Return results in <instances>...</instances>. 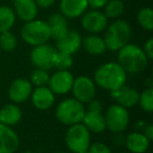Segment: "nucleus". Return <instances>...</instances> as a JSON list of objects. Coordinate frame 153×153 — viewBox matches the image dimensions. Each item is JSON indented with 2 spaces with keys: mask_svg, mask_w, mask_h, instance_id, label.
I'll return each mask as SVG.
<instances>
[{
  "mask_svg": "<svg viewBox=\"0 0 153 153\" xmlns=\"http://www.w3.org/2000/svg\"><path fill=\"white\" fill-rule=\"evenodd\" d=\"M127 81V72L117 62H107L97 68L94 82L97 86L108 91L122 87Z\"/></svg>",
  "mask_w": 153,
  "mask_h": 153,
  "instance_id": "obj_1",
  "label": "nucleus"
},
{
  "mask_svg": "<svg viewBox=\"0 0 153 153\" xmlns=\"http://www.w3.org/2000/svg\"><path fill=\"white\" fill-rule=\"evenodd\" d=\"M117 51V63L127 74H140L148 65V58L142 47L137 45L128 43Z\"/></svg>",
  "mask_w": 153,
  "mask_h": 153,
  "instance_id": "obj_2",
  "label": "nucleus"
},
{
  "mask_svg": "<svg viewBox=\"0 0 153 153\" xmlns=\"http://www.w3.org/2000/svg\"><path fill=\"white\" fill-rule=\"evenodd\" d=\"M132 30L126 20H115L107 25L104 35V42L106 48L111 51H117L129 43Z\"/></svg>",
  "mask_w": 153,
  "mask_h": 153,
  "instance_id": "obj_3",
  "label": "nucleus"
},
{
  "mask_svg": "<svg viewBox=\"0 0 153 153\" xmlns=\"http://www.w3.org/2000/svg\"><path fill=\"white\" fill-rule=\"evenodd\" d=\"M85 111L84 104L74 98H67L58 104L56 108V117L63 125L71 126L82 123Z\"/></svg>",
  "mask_w": 153,
  "mask_h": 153,
  "instance_id": "obj_4",
  "label": "nucleus"
},
{
  "mask_svg": "<svg viewBox=\"0 0 153 153\" xmlns=\"http://www.w3.org/2000/svg\"><path fill=\"white\" fill-rule=\"evenodd\" d=\"M20 35L22 40L28 45L37 46L44 44L51 39V28L46 21L33 19L23 24Z\"/></svg>",
  "mask_w": 153,
  "mask_h": 153,
  "instance_id": "obj_5",
  "label": "nucleus"
},
{
  "mask_svg": "<svg viewBox=\"0 0 153 153\" xmlns=\"http://www.w3.org/2000/svg\"><path fill=\"white\" fill-rule=\"evenodd\" d=\"M65 133V144L68 150L72 153L85 151L91 144L90 131L82 123L68 126Z\"/></svg>",
  "mask_w": 153,
  "mask_h": 153,
  "instance_id": "obj_6",
  "label": "nucleus"
},
{
  "mask_svg": "<svg viewBox=\"0 0 153 153\" xmlns=\"http://www.w3.org/2000/svg\"><path fill=\"white\" fill-rule=\"evenodd\" d=\"M106 129L113 133H120L127 129L129 125L130 115L127 108L119 104H112L104 113Z\"/></svg>",
  "mask_w": 153,
  "mask_h": 153,
  "instance_id": "obj_7",
  "label": "nucleus"
},
{
  "mask_svg": "<svg viewBox=\"0 0 153 153\" xmlns=\"http://www.w3.org/2000/svg\"><path fill=\"white\" fill-rule=\"evenodd\" d=\"M88 104V108L82 120V124L94 133H102L106 130L104 114L102 113V103L99 100H91Z\"/></svg>",
  "mask_w": 153,
  "mask_h": 153,
  "instance_id": "obj_8",
  "label": "nucleus"
},
{
  "mask_svg": "<svg viewBox=\"0 0 153 153\" xmlns=\"http://www.w3.org/2000/svg\"><path fill=\"white\" fill-rule=\"evenodd\" d=\"M70 91L72 92V96L76 100L82 104H87L96 97L97 85L89 76H80L74 78Z\"/></svg>",
  "mask_w": 153,
  "mask_h": 153,
  "instance_id": "obj_9",
  "label": "nucleus"
},
{
  "mask_svg": "<svg viewBox=\"0 0 153 153\" xmlns=\"http://www.w3.org/2000/svg\"><path fill=\"white\" fill-rule=\"evenodd\" d=\"M74 76L69 70H57L49 76L47 87L55 94V96H64L71 90Z\"/></svg>",
  "mask_w": 153,
  "mask_h": 153,
  "instance_id": "obj_10",
  "label": "nucleus"
},
{
  "mask_svg": "<svg viewBox=\"0 0 153 153\" xmlns=\"http://www.w3.org/2000/svg\"><path fill=\"white\" fill-rule=\"evenodd\" d=\"M57 49L51 45L44 44L34 46L30 53V61L35 68H41L44 70H49L53 68V60Z\"/></svg>",
  "mask_w": 153,
  "mask_h": 153,
  "instance_id": "obj_11",
  "label": "nucleus"
},
{
  "mask_svg": "<svg viewBox=\"0 0 153 153\" xmlns=\"http://www.w3.org/2000/svg\"><path fill=\"white\" fill-rule=\"evenodd\" d=\"M81 25L89 34H99L106 30L108 19L104 13L99 10L86 11L81 16Z\"/></svg>",
  "mask_w": 153,
  "mask_h": 153,
  "instance_id": "obj_12",
  "label": "nucleus"
},
{
  "mask_svg": "<svg viewBox=\"0 0 153 153\" xmlns=\"http://www.w3.org/2000/svg\"><path fill=\"white\" fill-rule=\"evenodd\" d=\"M33 91V85L28 80L24 78H18L14 80L9 87V98L15 104H21L30 98Z\"/></svg>",
  "mask_w": 153,
  "mask_h": 153,
  "instance_id": "obj_13",
  "label": "nucleus"
},
{
  "mask_svg": "<svg viewBox=\"0 0 153 153\" xmlns=\"http://www.w3.org/2000/svg\"><path fill=\"white\" fill-rule=\"evenodd\" d=\"M110 96L117 102V104L128 109L137 105L140 92L136 89L124 85L122 87L117 88V89L110 91Z\"/></svg>",
  "mask_w": 153,
  "mask_h": 153,
  "instance_id": "obj_14",
  "label": "nucleus"
},
{
  "mask_svg": "<svg viewBox=\"0 0 153 153\" xmlns=\"http://www.w3.org/2000/svg\"><path fill=\"white\" fill-rule=\"evenodd\" d=\"M19 145V136L12 127L0 124V153H15Z\"/></svg>",
  "mask_w": 153,
  "mask_h": 153,
  "instance_id": "obj_15",
  "label": "nucleus"
},
{
  "mask_svg": "<svg viewBox=\"0 0 153 153\" xmlns=\"http://www.w3.org/2000/svg\"><path fill=\"white\" fill-rule=\"evenodd\" d=\"M32 103L39 110H47L53 105L56 96L47 86L36 87L30 94Z\"/></svg>",
  "mask_w": 153,
  "mask_h": 153,
  "instance_id": "obj_16",
  "label": "nucleus"
},
{
  "mask_svg": "<svg viewBox=\"0 0 153 153\" xmlns=\"http://www.w3.org/2000/svg\"><path fill=\"white\" fill-rule=\"evenodd\" d=\"M57 51L74 55L82 47V37L76 30H68V33L60 40L56 41Z\"/></svg>",
  "mask_w": 153,
  "mask_h": 153,
  "instance_id": "obj_17",
  "label": "nucleus"
},
{
  "mask_svg": "<svg viewBox=\"0 0 153 153\" xmlns=\"http://www.w3.org/2000/svg\"><path fill=\"white\" fill-rule=\"evenodd\" d=\"M88 9L87 0H61L60 11L66 18L74 19L81 17Z\"/></svg>",
  "mask_w": 153,
  "mask_h": 153,
  "instance_id": "obj_18",
  "label": "nucleus"
},
{
  "mask_svg": "<svg viewBox=\"0 0 153 153\" xmlns=\"http://www.w3.org/2000/svg\"><path fill=\"white\" fill-rule=\"evenodd\" d=\"M15 14L20 20L26 22L36 19L38 15V9L35 0H13Z\"/></svg>",
  "mask_w": 153,
  "mask_h": 153,
  "instance_id": "obj_19",
  "label": "nucleus"
},
{
  "mask_svg": "<svg viewBox=\"0 0 153 153\" xmlns=\"http://www.w3.org/2000/svg\"><path fill=\"white\" fill-rule=\"evenodd\" d=\"M47 23L51 28V38H53L55 41L62 39L69 30L66 17H64L61 13L51 14Z\"/></svg>",
  "mask_w": 153,
  "mask_h": 153,
  "instance_id": "obj_20",
  "label": "nucleus"
},
{
  "mask_svg": "<svg viewBox=\"0 0 153 153\" xmlns=\"http://www.w3.org/2000/svg\"><path fill=\"white\" fill-rule=\"evenodd\" d=\"M150 142L143 132H131L125 140L127 149L132 153H145L150 147Z\"/></svg>",
  "mask_w": 153,
  "mask_h": 153,
  "instance_id": "obj_21",
  "label": "nucleus"
},
{
  "mask_svg": "<svg viewBox=\"0 0 153 153\" xmlns=\"http://www.w3.org/2000/svg\"><path fill=\"white\" fill-rule=\"evenodd\" d=\"M22 110L17 104H7L0 108V124L5 126H15L21 121Z\"/></svg>",
  "mask_w": 153,
  "mask_h": 153,
  "instance_id": "obj_22",
  "label": "nucleus"
},
{
  "mask_svg": "<svg viewBox=\"0 0 153 153\" xmlns=\"http://www.w3.org/2000/svg\"><path fill=\"white\" fill-rule=\"evenodd\" d=\"M82 47L91 56H101L107 51L104 39L97 34H89L82 38Z\"/></svg>",
  "mask_w": 153,
  "mask_h": 153,
  "instance_id": "obj_23",
  "label": "nucleus"
},
{
  "mask_svg": "<svg viewBox=\"0 0 153 153\" xmlns=\"http://www.w3.org/2000/svg\"><path fill=\"white\" fill-rule=\"evenodd\" d=\"M16 21V14L7 5H0V33L11 30Z\"/></svg>",
  "mask_w": 153,
  "mask_h": 153,
  "instance_id": "obj_24",
  "label": "nucleus"
},
{
  "mask_svg": "<svg viewBox=\"0 0 153 153\" xmlns=\"http://www.w3.org/2000/svg\"><path fill=\"white\" fill-rule=\"evenodd\" d=\"M125 5L122 0H108L104 7V15L107 19H117L124 13Z\"/></svg>",
  "mask_w": 153,
  "mask_h": 153,
  "instance_id": "obj_25",
  "label": "nucleus"
},
{
  "mask_svg": "<svg viewBox=\"0 0 153 153\" xmlns=\"http://www.w3.org/2000/svg\"><path fill=\"white\" fill-rule=\"evenodd\" d=\"M74 64L72 56L63 51H57L53 56V67L57 68L58 70H69Z\"/></svg>",
  "mask_w": 153,
  "mask_h": 153,
  "instance_id": "obj_26",
  "label": "nucleus"
},
{
  "mask_svg": "<svg viewBox=\"0 0 153 153\" xmlns=\"http://www.w3.org/2000/svg\"><path fill=\"white\" fill-rule=\"evenodd\" d=\"M137 21L144 30L151 32L153 30V11L150 7H143L137 14Z\"/></svg>",
  "mask_w": 153,
  "mask_h": 153,
  "instance_id": "obj_27",
  "label": "nucleus"
},
{
  "mask_svg": "<svg viewBox=\"0 0 153 153\" xmlns=\"http://www.w3.org/2000/svg\"><path fill=\"white\" fill-rule=\"evenodd\" d=\"M30 84L36 87H42L47 86L49 81V74L47 70L41 69V68H35L30 74Z\"/></svg>",
  "mask_w": 153,
  "mask_h": 153,
  "instance_id": "obj_28",
  "label": "nucleus"
},
{
  "mask_svg": "<svg viewBox=\"0 0 153 153\" xmlns=\"http://www.w3.org/2000/svg\"><path fill=\"white\" fill-rule=\"evenodd\" d=\"M17 46V38L11 30L0 33V47L5 51H12Z\"/></svg>",
  "mask_w": 153,
  "mask_h": 153,
  "instance_id": "obj_29",
  "label": "nucleus"
},
{
  "mask_svg": "<svg viewBox=\"0 0 153 153\" xmlns=\"http://www.w3.org/2000/svg\"><path fill=\"white\" fill-rule=\"evenodd\" d=\"M138 105L140 108L146 112H152L153 111V88L148 87L145 89L142 94H140L138 98Z\"/></svg>",
  "mask_w": 153,
  "mask_h": 153,
  "instance_id": "obj_30",
  "label": "nucleus"
},
{
  "mask_svg": "<svg viewBox=\"0 0 153 153\" xmlns=\"http://www.w3.org/2000/svg\"><path fill=\"white\" fill-rule=\"evenodd\" d=\"M88 153H112L108 145L101 142H96L89 145L87 149Z\"/></svg>",
  "mask_w": 153,
  "mask_h": 153,
  "instance_id": "obj_31",
  "label": "nucleus"
},
{
  "mask_svg": "<svg viewBox=\"0 0 153 153\" xmlns=\"http://www.w3.org/2000/svg\"><path fill=\"white\" fill-rule=\"evenodd\" d=\"M143 51H144L145 55L147 56L149 61L153 59V39L152 38H149L148 40L144 43Z\"/></svg>",
  "mask_w": 153,
  "mask_h": 153,
  "instance_id": "obj_32",
  "label": "nucleus"
},
{
  "mask_svg": "<svg viewBox=\"0 0 153 153\" xmlns=\"http://www.w3.org/2000/svg\"><path fill=\"white\" fill-rule=\"evenodd\" d=\"M108 2V0H87L88 7L91 10H100L105 7V4Z\"/></svg>",
  "mask_w": 153,
  "mask_h": 153,
  "instance_id": "obj_33",
  "label": "nucleus"
},
{
  "mask_svg": "<svg viewBox=\"0 0 153 153\" xmlns=\"http://www.w3.org/2000/svg\"><path fill=\"white\" fill-rule=\"evenodd\" d=\"M36 1V4L38 7L41 9H48L51 5L55 3L56 0H35Z\"/></svg>",
  "mask_w": 153,
  "mask_h": 153,
  "instance_id": "obj_34",
  "label": "nucleus"
},
{
  "mask_svg": "<svg viewBox=\"0 0 153 153\" xmlns=\"http://www.w3.org/2000/svg\"><path fill=\"white\" fill-rule=\"evenodd\" d=\"M143 133L146 135V137L148 138L149 140H153V126L151 124H148V125H145L144 127V132Z\"/></svg>",
  "mask_w": 153,
  "mask_h": 153,
  "instance_id": "obj_35",
  "label": "nucleus"
},
{
  "mask_svg": "<svg viewBox=\"0 0 153 153\" xmlns=\"http://www.w3.org/2000/svg\"><path fill=\"white\" fill-rule=\"evenodd\" d=\"M79 153H88V151H87V150H85V151H81V152H79Z\"/></svg>",
  "mask_w": 153,
  "mask_h": 153,
  "instance_id": "obj_36",
  "label": "nucleus"
},
{
  "mask_svg": "<svg viewBox=\"0 0 153 153\" xmlns=\"http://www.w3.org/2000/svg\"><path fill=\"white\" fill-rule=\"evenodd\" d=\"M23 153H33V152H30V151H25V152H23Z\"/></svg>",
  "mask_w": 153,
  "mask_h": 153,
  "instance_id": "obj_37",
  "label": "nucleus"
},
{
  "mask_svg": "<svg viewBox=\"0 0 153 153\" xmlns=\"http://www.w3.org/2000/svg\"><path fill=\"white\" fill-rule=\"evenodd\" d=\"M56 153H66V152H56Z\"/></svg>",
  "mask_w": 153,
  "mask_h": 153,
  "instance_id": "obj_38",
  "label": "nucleus"
}]
</instances>
